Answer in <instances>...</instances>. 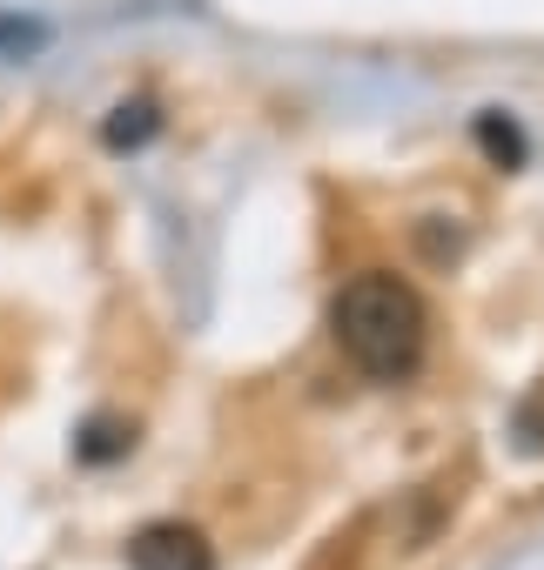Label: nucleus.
I'll list each match as a JSON object with an SVG mask.
<instances>
[{"instance_id": "nucleus-3", "label": "nucleus", "mask_w": 544, "mask_h": 570, "mask_svg": "<svg viewBox=\"0 0 544 570\" xmlns=\"http://www.w3.org/2000/svg\"><path fill=\"white\" fill-rule=\"evenodd\" d=\"M128 450H135V430H128L122 416H88L81 436H75V456H81V463H115V456H128Z\"/></svg>"}, {"instance_id": "nucleus-4", "label": "nucleus", "mask_w": 544, "mask_h": 570, "mask_svg": "<svg viewBox=\"0 0 544 570\" xmlns=\"http://www.w3.org/2000/svg\"><path fill=\"white\" fill-rule=\"evenodd\" d=\"M162 128V115H155V101H122L115 115H108V128H101V141L108 148H142L148 135Z\"/></svg>"}, {"instance_id": "nucleus-2", "label": "nucleus", "mask_w": 544, "mask_h": 570, "mask_svg": "<svg viewBox=\"0 0 544 570\" xmlns=\"http://www.w3.org/2000/svg\"><path fill=\"white\" fill-rule=\"evenodd\" d=\"M128 563L135 570H208L215 550L195 523H142L128 537Z\"/></svg>"}, {"instance_id": "nucleus-5", "label": "nucleus", "mask_w": 544, "mask_h": 570, "mask_svg": "<svg viewBox=\"0 0 544 570\" xmlns=\"http://www.w3.org/2000/svg\"><path fill=\"white\" fill-rule=\"evenodd\" d=\"M484 148H490V155H517V135H511L497 115H484Z\"/></svg>"}, {"instance_id": "nucleus-1", "label": "nucleus", "mask_w": 544, "mask_h": 570, "mask_svg": "<svg viewBox=\"0 0 544 570\" xmlns=\"http://www.w3.org/2000/svg\"><path fill=\"white\" fill-rule=\"evenodd\" d=\"M330 330H337V350H343L370 383H404V376L424 363L430 316H424V303H417L410 282L370 268V275H357V282H343V289H337Z\"/></svg>"}]
</instances>
